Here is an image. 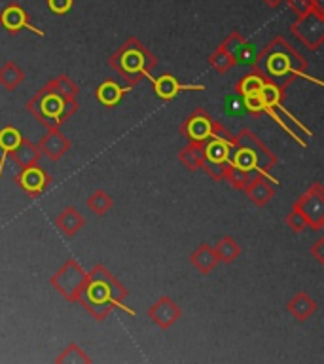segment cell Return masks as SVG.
I'll return each instance as SVG.
<instances>
[{
  "label": "cell",
  "instance_id": "obj_35",
  "mask_svg": "<svg viewBox=\"0 0 324 364\" xmlns=\"http://www.w3.org/2000/svg\"><path fill=\"white\" fill-rule=\"evenodd\" d=\"M286 4H288L290 11H292L296 17L303 16V14H307V11H311L313 8H315L311 0H286Z\"/></svg>",
  "mask_w": 324,
  "mask_h": 364
},
{
  "label": "cell",
  "instance_id": "obj_19",
  "mask_svg": "<svg viewBox=\"0 0 324 364\" xmlns=\"http://www.w3.org/2000/svg\"><path fill=\"white\" fill-rule=\"evenodd\" d=\"M131 87H127V85H118L114 80H104V82H101V84L97 85L95 90V99L101 105H104V107H116L119 101H122V97L129 91Z\"/></svg>",
  "mask_w": 324,
  "mask_h": 364
},
{
  "label": "cell",
  "instance_id": "obj_7",
  "mask_svg": "<svg viewBox=\"0 0 324 364\" xmlns=\"http://www.w3.org/2000/svg\"><path fill=\"white\" fill-rule=\"evenodd\" d=\"M290 31L306 48L313 51L318 50L324 44V11L313 8L303 16L296 17Z\"/></svg>",
  "mask_w": 324,
  "mask_h": 364
},
{
  "label": "cell",
  "instance_id": "obj_34",
  "mask_svg": "<svg viewBox=\"0 0 324 364\" xmlns=\"http://www.w3.org/2000/svg\"><path fill=\"white\" fill-rule=\"evenodd\" d=\"M227 164H220V161H212V159H205L201 169L212 178V181H224V171H226Z\"/></svg>",
  "mask_w": 324,
  "mask_h": 364
},
{
  "label": "cell",
  "instance_id": "obj_1",
  "mask_svg": "<svg viewBox=\"0 0 324 364\" xmlns=\"http://www.w3.org/2000/svg\"><path fill=\"white\" fill-rule=\"evenodd\" d=\"M250 70L260 76L266 84L286 91L296 78L311 80L320 85V80L307 74V59L290 44L288 40L277 34L261 48L250 63Z\"/></svg>",
  "mask_w": 324,
  "mask_h": 364
},
{
  "label": "cell",
  "instance_id": "obj_24",
  "mask_svg": "<svg viewBox=\"0 0 324 364\" xmlns=\"http://www.w3.org/2000/svg\"><path fill=\"white\" fill-rule=\"evenodd\" d=\"M212 249L218 256V262H224V264H232L241 256V245L232 235H224Z\"/></svg>",
  "mask_w": 324,
  "mask_h": 364
},
{
  "label": "cell",
  "instance_id": "obj_27",
  "mask_svg": "<svg viewBox=\"0 0 324 364\" xmlns=\"http://www.w3.org/2000/svg\"><path fill=\"white\" fill-rule=\"evenodd\" d=\"M252 175H254L252 171L239 169L235 165L227 164L226 171H224V181H226L233 190H244L250 178H252Z\"/></svg>",
  "mask_w": 324,
  "mask_h": 364
},
{
  "label": "cell",
  "instance_id": "obj_16",
  "mask_svg": "<svg viewBox=\"0 0 324 364\" xmlns=\"http://www.w3.org/2000/svg\"><path fill=\"white\" fill-rule=\"evenodd\" d=\"M8 158L16 164L17 169H25L28 165L38 164L40 158H42V152H40L38 144H34L33 141L23 136L19 144L11 152H8Z\"/></svg>",
  "mask_w": 324,
  "mask_h": 364
},
{
  "label": "cell",
  "instance_id": "obj_2",
  "mask_svg": "<svg viewBox=\"0 0 324 364\" xmlns=\"http://www.w3.org/2000/svg\"><path fill=\"white\" fill-rule=\"evenodd\" d=\"M108 67L124 80L127 87H135L142 78L152 76V70L158 67V57L136 36H129L108 57Z\"/></svg>",
  "mask_w": 324,
  "mask_h": 364
},
{
  "label": "cell",
  "instance_id": "obj_31",
  "mask_svg": "<svg viewBox=\"0 0 324 364\" xmlns=\"http://www.w3.org/2000/svg\"><path fill=\"white\" fill-rule=\"evenodd\" d=\"M207 63H209V67L218 74H226L227 70H230V68L235 65L232 57L227 55L226 51L222 50L220 46H218V48H215V51H212V53L207 57Z\"/></svg>",
  "mask_w": 324,
  "mask_h": 364
},
{
  "label": "cell",
  "instance_id": "obj_38",
  "mask_svg": "<svg viewBox=\"0 0 324 364\" xmlns=\"http://www.w3.org/2000/svg\"><path fill=\"white\" fill-rule=\"evenodd\" d=\"M284 2H286V0H266V4L269 6L271 10H277V8H281Z\"/></svg>",
  "mask_w": 324,
  "mask_h": 364
},
{
  "label": "cell",
  "instance_id": "obj_21",
  "mask_svg": "<svg viewBox=\"0 0 324 364\" xmlns=\"http://www.w3.org/2000/svg\"><path fill=\"white\" fill-rule=\"evenodd\" d=\"M45 87H50L55 95H59L61 99H76L80 93L78 85L74 84V80L67 74H61V76H55V78H50L45 82Z\"/></svg>",
  "mask_w": 324,
  "mask_h": 364
},
{
  "label": "cell",
  "instance_id": "obj_15",
  "mask_svg": "<svg viewBox=\"0 0 324 364\" xmlns=\"http://www.w3.org/2000/svg\"><path fill=\"white\" fill-rule=\"evenodd\" d=\"M53 224H55V228L59 230V233H61L63 237L72 239L74 235L85 226V218L76 207H67V209L61 210V213L55 216Z\"/></svg>",
  "mask_w": 324,
  "mask_h": 364
},
{
  "label": "cell",
  "instance_id": "obj_29",
  "mask_svg": "<svg viewBox=\"0 0 324 364\" xmlns=\"http://www.w3.org/2000/svg\"><path fill=\"white\" fill-rule=\"evenodd\" d=\"M205 154H207V159L220 161V164H227V161H230V156H232V146H230L227 142L220 141V139H212V141L207 142Z\"/></svg>",
  "mask_w": 324,
  "mask_h": 364
},
{
  "label": "cell",
  "instance_id": "obj_20",
  "mask_svg": "<svg viewBox=\"0 0 324 364\" xmlns=\"http://www.w3.org/2000/svg\"><path fill=\"white\" fill-rule=\"evenodd\" d=\"M205 146H207V142H188L186 146L178 152V161H180L188 171L201 169V165H203V161L207 159Z\"/></svg>",
  "mask_w": 324,
  "mask_h": 364
},
{
  "label": "cell",
  "instance_id": "obj_33",
  "mask_svg": "<svg viewBox=\"0 0 324 364\" xmlns=\"http://www.w3.org/2000/svg\"><path fill=\"white\" fill-rule=\"evenodd\" d=\"M284 224H286V226H288V230H292L294 233H301L307 230L306 218L301 216L300 210H296V209H292L288 215L284 216Z\"/></svg>",
  "mask_w": 324,
  "mask_h": 364
},
{
  "label": "cell",
  "instance_id": "obj_32",
  "mask_svg": "<svg viewBox=\"0 0 324 364\" xmlns=\"http://www.w3.org/2000/svg\"><path fill=\"white\" fill-rule=\"evenodd\" d=\"M78 304L84 307L85 311L90 313L91 317L95 318L97 323H102V321H107L110 317V313H112L114 307L110 304H97V301H90V300H78Z\"/></svg>",
  "mask_w": 324,
  "mask_h": 364
},
{
  "label": "cell",
  "instance_id": "obj_36",
  "mask_svg": "<svg viewBox=\"0 0 324 364\" xmlns=\"http://www.w3.org/2000/svg\"><path fill=\"white\" fill-rule=\"evenodd\" d=\"M72 4L74 0H48V8L55 16H65V14H68V11L72 10Z\"/></svg>",
  "mask_w": 324,
  "mask_h": 364
},
{
  "label": "cell",
  "instance_id": "obj_6",
  "mask_svg": "<svg viewBox=\"0 0 324 364\" xmlns=\"http://www.w3.org/2000/svg\"><path fill=\"white\" fill-rule=\"evenodd\" d=\"M292 209L300 210L306 218L307 228L320 232L324 228V186L320 182H313L306 192L292 203Z\"/></svg>",
  "mask_w": 324,
  "mask_h": 364
},
{
  "label": "cell",
  "instance_id": "obj_11",
  "mask_svg": "<svg viewBox=\"0 0 324 364\" xmlns=\"http://www.w3.org/2000/svg\"><path fill=\"white\" fill-rule=\"evenodd\" d=\"M28 19H31V17H28V14L25 11V8H23L21 4H17V2H10L4 10L0 11V25H2L10 34H17L21 33L23 28H28L31 33L38 34V36H44V33H42L40 28L33 27Z\"/></svg>",
  "mask_w": 324,
  "mask_h": 364
},
{
  "label": "cell",
  "instance_id": "obj_3",
  "mask_svg": "<svg viewBox=\"0 0 324 364\" xmlns=\"http://www.w3.org/2000/svg\"><path fill=\"white\" fill-rule=\"evenodd\" d=\"M28 112L33 114L36 122L44 125L45 129L61 127L67 119H70L78 112V101L76 99H61L55 95L50 87L42 85L36 93L25 105Z\"/></svg>",
  "mask_w": 324,
  "mask_h": 364
},
{
  "label": "cell",
  "instance_id": "obj_4",
  "mask_svg": "<svg viewBox=\"0 0 324 364\" xmlns=\"http://www.w3.org/2000/svg\"><path fill=\"white\" fill-rule=\"evenodd\" d=\"M180 133L188 142H209L212 139H220L235 148V135H232L224 125L210 116L205 108H195L190 116L180 124Z\"/></svg>",
  "mask_w": 324,
  "mask_h": 364
},
{
  "label": "cell",
  "instance_id": "obj_9",
  "mask_svg": "<svg viewBox=\"0 0 324 364\" xmlns=\"http://www.w3.org/2000/svg\"><path fill=\"white\" fill-rule=\"evenodd\" d=\"M16 182L28 198H40L50 188L51 175L45 169L38 167V164H34L25 167V169H19Z\"/></svg>",
  "mask_w": 324,
  "mask_h": 364
},
{
  "label": "cell",
  "instance_id": "obj_23",
  "mask_svg": "<svg viewBox=\"0 0 324 364\" xmlns=\"http://www.w3.org/2000/svg\"><path fill=\"white\" fill-rule=\"evenodd\" d=\"M264 85H266V82H264L258 74L250 70L249 74H244V76H241V78L235 82L233 90H235V93L241 97H252L260 95V91Z\"/></svg>",
  "mask_w": 324,
  "mask_h": 364
},
{
  "label": "cell",
  "instance_id": "obj_5",
  "mask_svg": "<svg viewBox=\"0 0 324 364\" xmlns=\"http://www.w3.org/2000/svg\"><path fill=\"white\" fill-rule=\"evenodd\" d=\"M50 284L70 304H76L82 290L87 284V272L74 258L65 260L59 269L50 277Z\"/></svg>",
  "mask_w": 324,
  "mask_h": 364
},
{
  "label": "cell",
  "instance_id": "obj_14",
  "mask_svg": "<svg viewBox=\"0 0 324 364\" xmlns=\"http://www.w3.org/2000/svg\"><path fill=\"white\" fill-rule=\"evenodd\" d=\"M150 82L153 84V90H156V95L161 99V101H171L175 99L180 91H203L205 85H182L178 84V80L173 76V74H163L159 76L158 80L150 76Z\"/></svg>",
  "mask_w": 324,
  "mask_h": 364
},
{
  "label": "cell",
  "instance_id": "obj_12",
  "mask_svg": "<svg viewBox=\"0 0 324 364\" xmlns=\"http://www.w3.org/2000/svg\"><path fill=\"white\" fill-rule=\"evenodd\" d=\"M273 184H279V182L271 176L260 173V171H254V175H252V178H250L243 192L249 196V199L256 207H264L275 198V186Z\"/></svg>",
  "mask_w": 324,
  "mask_h": 364
},
{
  "label": "cell",
  "instance_id": "obj_39",
  "mask_svg": "<svg viewBox=\"0 0 324 364\" xmlns=\"http://www.w3.org/2000/svg\"><path fill=\"white\" fill-rule=\"evenodd\" d=\"M313 6H315V10L324 11V0H311Z\"/></svg>",
  "mask_w": 324,
  "mask_h": 364
},
{
  "label": "cell",
  "instance_id": "obj_18",
  "mask_svg": "<svg viewBox=\"0 0 324 364\" xmlns=\"http://www.w3.org/2000/svg\"><path fill=\"white\" fill-rule=\"evenodd\" d=\"M286 309H288V313L296 318V321L303 323V321H307V318L313 317V315L317 313L318 306L317 301L313 300L307 292H298V294L286 304Z\"/></svg>",
  "mask_w": 324,
  "mask_h": 364
},
{
  "label": "cell",
  "instance_id": "obj_37",
  "mask_svg": "<svg viewBox=\"0 0 324 364\" xmlns=\"http://www.w3.org/2000/svg\"><path fill=\"white\" fill-rule=\"evenodd\" d=\"M309 255L318 262V264H324V237H318L315 241L311 249H309Z\"/></svg>",
  "mask_w": 324,
  "mask_h": 364
},
{
  "label": "cell",
  "instance_id": "obj_30",
  "mask_svg": "<svg viewBox=\"0 0 324 364\" xmlns=\"http://www.w3.org/2000/svg\"><path fill=\"white\" fill-rule=\"evenodd\" d=\"M235 152L233 156H230V161L227 164L235 165L239 169H244V171H258V161H256V156L250 150L247 148H241V146H235L233 148Z\"/></svg>",
  "mask_w": 324,
  "mask_h": 364
},
{
  "label": "cell",
  "instance_id": "obj_8",
  "mask_svg": "<svg viewBox=\"0 0 324 364\" xmlns=\"http://www.w3.org/2000/svg\"><path fill=\"white\" fill-rule=\"evenodd\" d=\"M235 146L247 148L256 156L258 161V171L269 176V171H273L279 165V158L273 154V150L261 141L260 136L252 133L250 129H241L235 135Z\"/></svg>",
  "mask_w": 324,
  "mask_h": 364
},
{
  "label": "cell",
  "instance_id": "obj_22",
  "mask_svg": "<svg viewBox=\"0 0 324 364\" xmlns=\"http://www.w3.org/2000/svg\"><path fill=\"white\" fill-rule=\"evenodd\" d=\"M25 80V73L14 61H6L0 67V85L6 91H16Z\"/></svg>",
  "mask_w": 324,
  "mask_h": 364
},
{
  "label": "cell",
  "instance_id": "obj_10",
  "mask_svg": "<svg viewBox=\"0 0 324 364\" xmlns=\"http://www.w3.org/2000/svg\"><path fill=\"white\" fill-rule=\"evenodd\" d=\"M148 317L156 326L161 330L171 328L173 324L178 323L182 317L180 307L176 306V301L169 296H161L158 300L153 301L152 306L148 307Z\"/></svg>",
  "mask_w": 324,
  "mask_h": 364
},
{
  "label": "cell",
  "instance_id": "obj_26",
  "mask_svg": "<svg viewBox=\"0 0 324 364\" xmlns=\"http://www.w3.org/2000/svg\"><path fill=\"white\" fill-rule=\"evenodd\" d=\"M55 364H90L91 357L78 346V343H68L55 358Z\"/></svg>",
  "mask_w": 324,
  "mask_h": 364
},
{
  "label": "cell",
  "instance_id": "obj_17",
  "mask_svg": "<svg viewBox=\"0 0 324 364\" xmlns=\"http://www.w3.org/2000/svg\"><path fill=\"white\" fill-rule=\"evenodd\" d=\"M190 264H192L199 273L209 275V273L215 272V267L218 266V256H216L215 249H212L210 245L201 243L198 249L190 255Z\"/></svg>",
  "mask_w": 324,
  "mask_h": 364
},
{
  "label": "cell",
  "instance_id": "obj_28",
  "mask_svg": "<svg viewBox=\"0 0 324 364\" xmlns=\"http://www.w3.org/2000/svg\"><path fill=\"white\" fill-rule=\"evenodd\" d=\"M87 207H90L91 213H95L97 216H104L108 210L114 207V199L110 193H107L104 190H95L87 198Z\"/></svg>",
  "mask_w": 324,
  "mask_h": 364
},
{
  "label": "cell",
  "instance_id": "obj_13",
  "mask_svg": "<svg viewBox=\"0 0 324 364\" xmlns=\"http://www.w3.org/2000/svg\"><path fill=\"white\" fill-rule=\"evenodd\" d=\"M38 148L42 156L50 159V161H59L63 156H67L70 150V141L67 135H63L59 127H51L45 131V135L40 139Z\"/></svg>",
  "mask_w": 324,
  "mask_h": 364
},
{
  "label": "cell",
  "instance_id": "obj_25",
  "mask_svg": "<svg viewBox=\"0 0 324 364\" xmlns=\"http://www.w3.org/2000/svg\"><path fill=\"white\" fill-rule=\"evenodd\" d=\"M23 139L21 131L16 129L14 125H8L4 129H0V150H2V159H0V176H2V171H4L6 158H8V152H11L14 148L19 144V141Z\"/></svg>",
  "mask_w": 324,
  "mask_h": 364
}]
</instances>
